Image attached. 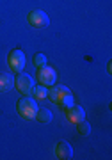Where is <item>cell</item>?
<instances>
[{"label": "cell", "instance_id": "obj_5", "mask_svg": "<svg viewBox=\"0 0 112 160\" xmlns=\"http://www.w3.org/2000/svg\"><path fill=\"white\" fill-rule=\"evenodd\" d=\"M25 53H23L20 48H14V50L9 52V57H7V64H9V68L11 71L14 73H22L23 68H25Z\"/></svg>", "mask_w": 112, "mask_h": 160}, {"label": "cell", "instance_id": "obj_9", "mask_svg": "<svg viewBox=\"0 0 112 160\" xmlns=\"http://www.w3.org/2000/svg\"><path fill=\"white\" fill-rule=\"evenodd\" d=\"M14 87V75L13 73H0V92H7Z\"/></svg>", "mask_w": 112, "mask_h": 160}, {"label": "cell", "instance_id": "obj_10", "mask_svg": "<svg viewBox=\"0 0 112 160\" xmlns=\"http://www.w3.org/2000/svg\"><path fill=\"white\" fill-rule=\"evenodd\" d=\"M30 96H32L34 100H45V98H48V87L41 86V84L39 86H34Z\"/></svg>", "mask_w": 112, "mask_h": 160}, {"label": "cell", "instance_id": "obj_6", "mask_svg": "<svg viewBox=\"0 0 112 160\" xmlns=\"http://www.w3.org/2000/svg\"><path fill=\"white\" fill-rule=\"evenodd\" d=\"M38 80H39L41 86L50 87L57 82V71L53 68H50L48 64L43 66V68H38Z\"/></svg>", "mask_w": 112, "mask_h": 160}, {"label": "cell", "instance_id": "obj_13", "mask_svg": "<svg viewBox=\"0 0 112 160\" xmlns=\"http://www.w3.org/2000/svg\"><path fill=\"white\" fill-rule=\"evenodd\" d=\"M77 132H79L80 135H89L91 133V125L85 119L80 121V123H77Z\"/></svg>", "mask_w": 112, "mask_h": 160}, {"label": "cell", "instance_id": "obj_11", "mask_svg": "<svg viewBox=\"0 0 112 160\" xmlns=\"http://www.w3.org/2000/svg\"><path fill=\"white\" fill-rule=\"evenodd\" d=\"M52 118H53L52 110H48V109H38V112H36V118H34V119H38L39 123H50Z\"/></svg>", "mask_w": 112, "mask_h": 160}, {"label": "cell", "instance_id": "obj_1", "mask_svg": "<svg viewBox=\"0 0 112 160\" xmlns=\"http://www.w3.org/2000/svg\"><path fill=\"white\" fill-rule=\"evenodd\" d=\"M48 98H50L52 103H55L62 109H68V107H71L73 103H75V98H73V92L68 89L66 86H50L48 89Z\"/></svg>", "mask_w": 112, "mask_h": 160}, {"label": "cell", "instance_id": "obj_12", "mask_svg": "<svg viewBox=\"0 0 112 160\" xmlns=\"http://www.w3.org/2000/svg\"><path fill=\"white\" fill-rule=\"evenodd\" d=\"M32 62H34V66H36V68H43V66H46L48 59H46L45 53H41V52H39V53H36V55H34Z\"/></svg>", "mask_w": 112, "mask_h": 160}, {"label": "cell", "instance_id": "obj_2", "mask_svg": "<svg viewBox=\"0 0 112 160\" xmlns=\"http://www.w3.org/2000/svg\"><path fill=\"white\" fill-rule=\"evenodd\" d=\"M38 109H39L38 107V100H34L32 96H23L16 103V112L22 116L23 119H34Z\"/></svg>", "mask_w": 112, "mask_h": 160}, {"label": "cell", "instance_id": "obj_3", "mask_svg": "<svg viewBox=\"0 0 112 160\" xmlns=\"http://www.w3.org/2000/svg\"><path fill=\"white\" fill-rule=\"evenodd\" d=\"M34 86H36V84H34V78L30 75L23 73V71L22 73H16V77H14V87L22 92L23 96H30Z\"/></svg>", "mask_w": 112, "mask_h": 160}, {"label": "cell", "instance_id": "obj_7", "mask_svg": "<svg viewBox=\"0 0 112 160\" xmlns=\"http://www.w3.org/2000/svg\"><path fill=\"white\" fill-rule=\"evenodd\" d=\"M64 110H66L68 121H71L73 125H77V123L85 119V110H84V107H80V105H75V103H73L71 107H68V109H64Z\"/></svg>", "mask_w": 112, "mask_h": 160}, {"label": "cell", "instance_id": "obj_4", "mask_svg": "<svg viewBox=\"0 0 112 160\" xmlns=\"http://www.w3.org/2000/svg\"><path fill=\"white\" fill-rule=\"evenodd\" d=\"M27 22H28L30 27H34V29H45V27L50 25V18H48V14H46L45 11L34 9V11H30L27 14Z\"/></svg>", "mask_w": 112, "mask_h": 160}, {"label": "cell", "instance_id": "obj_14", "mask_svg": "<svg viewBox=\"0 0 112 160\" xmlns=\"http://www.w3.org/2000/svg\"><path fill=\"white\" fill-rule=\"evenodd\" d=\"M107 71H109V73H112V62L107 64Z\"/></svg>", "mask_w": 112, "mask_h": 160}, {"label": "cell", "instance_id": "obj_8", "mask_svg": "<svg viewBox=\"0 0 112 160\" xmlns=\"http://www.w3.org/2000/svg\"><path fill=\"white\" fill-rule=\"evenodd\" d=\"M55 157L61 160H68V158H73V148L71 144L66 142V141H59L55 144Z\"/></svg>", "mask_w": 112, "mask_h": 160}]
</instances>
